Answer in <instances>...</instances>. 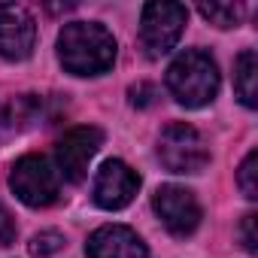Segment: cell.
<instances>
[{
	"label": "cell",
	"mask_w": 258,
	"mask_h": 258,
	"mask_svg": "<svg viewBox=\"0 0 258 258\" xmlns=\"http://www.w3.org/2000/svg\"><path fill=\"white\" fill-rule=\"evenodd\" d=\"M131 103L134 106H149L152 103V97H155V88L149 85V82H140V85H131Z\"/></svg>",
	"instance_id": "obj_18"
},
{
	"label": "cell",
	"mask_w": 258,
	"mask_h": 258,
	"mask_svg": "<svg viewBox=\"0 0 258 258\" xmlns=\"http://www.w3.org/2000/svg\"><path fill=\"white\" fill-rule=\"evenodd\" d=\"M198 13L216 28H237L240 19H243V7L240 4H201Z\"/></svg>",
	"instance_id": "obj_12"
},
{
	"label": "cell",
	"mask_w": 258,
	"mask_h": 258,
	"mask_svg": "<svg viewBox=\"0 0 258 258\" xmlns=\"http://www.w3.org/2000/svg\"><path fill=\"white\" fill-rule=\"evenodd\" d=\"M137 188H140V176L127 167L124 161L109 158V161L100 164V170L94 176L91 198L103 210H121V207H127V204L134 201Z\"/></svg>",
	"instance_id": "obj_8"
},
{
	"label": "cell",
	"mask_w": 258,
	"mask_h": 258,
	"mask_svg": "<svg viewBox=\"0 0 258 258\" xmlns=\"http://www.w3.org/2000/svg\"><path fill=\"white\" fill-rule=\"evenodd\" d=\"M37 43V25L25 7L0 4V58L7 61H25L34 52Z\"/></svg>",
	"instance_id": "obj_9"
},
{
	"label": "cell",
	"mask_w": 258,
	"mask_h": 258,
	"mask_svg": "<svg viewBox=\"0 0 258 258\" xmlns=\"http://www.w3.org/2000/svg\"><path fill=\"white\" fill-rule=\"evenodd\" d=\"M16 127H22V121H19V106L16 103H0V143H4Z\"/></svg>",
	"instance_id": "obj_15"
},
{
	"label": "cell",
	"mask_w": 258,
	"mask_h": 258,
	"mask_svg": "<svg viewBox=\"0 0 258 258\" xmlns=\"http://www.w3.org/2000/svg\"><path fill=\"white\" fill-rule=\"evenodd\" d=\"M88 258H149L146 243L124 225H103L88 237Z\"/></svg>",
	"instance_id": "obj_10"
},
{
	"label": "cell",
	"mask_w": 258,
	"mask_h": 258,
	"mask_svg": "<svg viewBox=\"0 0 258 258\" xmlns=\"http://www.w3.org/2000/svg\"><path fill=\"white\" fill-rule=\"evenodd\" d=\"M255 222H258V216H255V213H246V216H243V222H240V240H243V246H246L249 252H255V249H258Z\"/></svg>",
	"instance_id": "obj_17"
},
{
	"label": "cell",
	"mask_w": 258,
	"mask_h": 258,
	"mask_svg": "<svg viewBox=\"0 0 258 258\" xmlns=\"http://www.w3.org/2000/svg\"><path fill=\"white\" fill-rule=\"evenodd\" d=\"M152 207H155L161 225L173 237H188L201 225V204H198L195 191H188L182 185H161L152 195Z\"/></svg>",
	"instance_id": "obj_7"
},
{
	"label": "cell",
	"mask_w": 258,
	"mask_h": 258,
	"mask_svg": "<svg viewBox=\"0 0 258 258\" xmlns=\"http://www.w3.org/2000/svg\"><path fill=\"white\" fill-rule=\"evenodd\" d=\"M58 249H64V237L58 231H43L31 240V255H37V258H49Z\"/></svg>",
	"instance_id": "obj_14"
},
{
	"label": "cell",
	"mask_w": 258,
	"mask_h": 258,
	"mask_svg": "<svg viewBox=\"0 0 258 258\" xmlns=\"http://www.w3.org/2000/svg\"><path fill=\"white\" fill-rule=\"evenodd\" d=\"M158 158L170 173H201L210 161V152L198 127L170 121L158 137Z\"/></svg>",
	"instance_id": "obj_4"
},
{
	"label": "cell",
	"mask_w": 258,
	"mask_h": 258,
	"mask_svg": "<svg viewBox=\"0 0 258 258\" xmlns=\"http://www.w3.org/2000/svg\"><path fill=\"white\" fill-rule=\"evenodd\" d=\"M10 188L16 191V198L28 207H49L58 198L61 188V176L58 170L49 164V158L43 155H22L13 164L10 173Z\"/></svg>",
	"instance_id": "obj_5"
},
{
	"label": "cell",
	"mask_w": 258,
	"mask_h": 258,
	"mask_svg": "<svg viewBox=\"0 0 258 258\" xmlns=\"http://www.w3.org/2000/svg\"><path fill=\"white\" fill-rule=\"evenodd\" d=\"M58 58L73 76H100L115 61V40L97 22H70L58 34Z\"/></svg>",
	"instance_id": "obj_1"
},
{
	"label": "cell",
	"mask_w": 258,
	"mask_h": 258,
	"mask_svg": "<svg viewBox=\"0 0 258 258\" xmlns=\"http://www.w3.org/2000/svg\"><path fill=\"white\" fill-rule=\"evenodd\" d=\"M16 234H19V228H16V219H13V213L0 204V246H10L13 240H16Z\"/></svg>",
	"instance_id": "obj_16"
},
{
	"label": "cell",
	"mask_w": 258,
	"mask_h": 258,
	"mask_svg": "<svg viewBox=\"0 0 258 258\" xmlns=\"http://www.w3.org/2000/svg\"><path fill=\"white\" fill-rule=\"evenodd\" d=\"M234 91L243 106H249V109L258 106V58L252 49L240 52V58L234 64Z\"/></svg>",
	"instance_id": "obj_11"
},
{
	"label": "cell",
	"mask_w": 258,
	"mask_h": 258,
	"mask_svg": "<svg viewBox=\"0 0 258 258\" xmlns=\"http://www.w3.org/2000/svg\"><path fill=\"white\" fill-rule=\"evenodd\" d=\"M100 143H103L100 127H94V124L70 127V131L58 140V146H55L58 176H64L67 182H82L85 173H88L91 158H94L97 149H100Z\"/></svg>",
	"instance_id": "obj_6"
},
{
	"label": "cell",
	"mask_w": 258,
	"mask_h": 258,
	"mask_svg": "<svg viewBox=\"0 0 258 258\" xmlns=\"http://www.w3.org/2000/svg\"><path fill=\"white\" fill-rule=\"evenodd\" d=\"M167 91L188 109L207 106L219 91V67L210 52L185 49L182 55H176L167 67Z\"/></svg>",
	"instance_id": "obj_2"
},
{
	"label": "cell",
	"mask_w": 258,
	"mask_h": 258,
	"mask_svg": "<svg viewBox=\"0 0 258 258\" xmlns=\"http://www.w3.org/2000/svg\"><path fill=\"white\" fill-rule=\"evenodd\" d=\"M185 22H188V10L182 4H167V0L146 4L140 16V46L146 49V55L149 58L167 55L179 43Z\"/></svg>",
	"instance_id": "obj_3"
},
{
	"label": "cell",
	"mask_w": 258,
	"mask_h": 258,
	"mask_svg": "<svg viewBox=\"0 0 258 258\" xmlns=\"http://www.w3.org/2000/svg\"><path fill=\"white\" fill-rule=\"evenodd\" d=\"M255 173H258V152L252 149V152L243 158L240 170H237V185L243 188V195H246L249 201H255V198H258V182H255Z\"/></svg>",
	"instance_id": "obj_13"
}]
</instances>
